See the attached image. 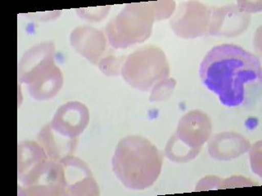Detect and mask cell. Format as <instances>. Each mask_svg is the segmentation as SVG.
Wrapping results in <instances>:
<instances>
[{"mask_svg":"<svg viewBox=\"0 0 262 196\" xmlns=\"http://www.w3.org/2000/svg\"><path fill=\"white\" fill-rule=\"evenodd\" d=\"M176 86V81L174 80H161L158 84L154 85V89L151 91V96H150V101H162L170 96L172 90Z\"/></svg>","mask_w":262,"mask_h":196,"instance_id":"obj_16","label":"cell"},{"mask_svg":"<svg viewBox=\"0 0 262 196\" xmlns=\"http://www.w3.org/2000/svg\"><path fill=\"white\" fill-rule=\"evenodd\" d=\"M37 140L49 159L54 161H60L61 159L73 155L77 144V139H69L61 136L53 130L49 124L41 129Z\"/></svg>","mask_w":262,"mask_h":196,"instance_id":"obj_13","label":"cell"},{"mask_svg":"<svg viewBox=\"0 0 262 196\" xmlns=\"http://www.w3.org/2000/svg\"><path fill=\"white\" fill-rule=\"evenodd\" d=\"M90 111L80 102H68L60 106L49 125L53 130L69 139H77L90 122Z\"/></svg>","mask_w":262,"mask_h":196,"instance_id":"obj_9","label":"cell"},{"mask_svg":"<svg viewBox=\"0 0 262 196\" xmlns=\"http://www.w3.org/2000/svg\"><path fill=\"white\" fill-rule=\"evenodd\" d=\"M163 157L145 137L129 135L117 144L113 170L121 183L130 190H141L155 183L162 172Z\"/></svg>","mask_w":262,"mask_h":196,"instance_id":"obj_2","label":"cell"},{"mask_svg":"<svg viewBox=\"0 0 262 196\" xmlns=\"http://www.w3.org/2000/svg\"><path fill=\"white\" fill-rule=\"evenodd\" d=\"M62 85L63 76L60 68L55 65L28 84L29 93L35 100H49L57 95Z\"/></svg>","mask_w":262,"mask_h":196,"instance_id":"obj_14","label":"cell"},{"mask_svg":"<svg viewBox=\"0 0 262 196\" xmlns=\"http://www.w3.org/2000/svg\"><path fill=\"white\" fill-rule=\"evenodd\" d=\"M127 84L136 89L147 91L165 80L170 74V66L165 53L155 46L141 47L127 57L121 69Z\"/></svg>","mask_w":262,"mask_h":196,"instance_id":"obj_5","label":"cell"},{"mask_svg":"<svg viewBox=\"0 0 262 196\" xmlns=\"http://www.w3.org/2000/svg\"><path fill=\"white\" fill-rule=\"evenodd\" d=\"M18 195H65L61 163L45 151H33L18 161Z\"/></svg>","mask_w":262,"mask_h":196,"instance_id":"obj_3","label":"cell"},{"mask_svg":"<svg viewBox=\"0 0 262 196\" xmlns=\"http://www.w3.org/2000/svg\"><path fill=\"white\" fill-rule=\"evenodd\" d=\"M65 195H98L99 187L85 162L70 155L60 160Z\"/></svg>","mask_w":262,"mask_h":196,"instance_id":"obj_6","label":"cell"},{"mask_svg":"<svg viewBox=\"0 0 262 196\" xmlns=\"http://www.w3.org/2000/svg\"><path fill=\"white\" fill-rule=\"evenodd\" d=\"M118 58L117 57H108L106 58H103L99 63V67L103 73L106 74L107 76H113V75H118L119 66L121 65V62H119Z\"/></svg>","mask_w":262,"mask_h":196,"instance_id":"obj_17","label":"cell"},{"mask_svg":"<svg viewBox=\"0 0 262 196\" xmlns=\"http://www.w3.org/2000/svg\"><path fill=\"white\" fill-rule=\"evenodd\" d=\"M250 146L249 141L239 133L224 132L209 141L208 152L213 159L227 161L248 152Z\"/></svg>","mask_w":262,"mask_h":196,"instance_id":"obj_12","label":"cell"},{"mask_svg":"<svg viewBox=\"0 0 262 196\" xmlns=\"http://www.w3.org/2000/svg\"><path fill=\"white\" fill-rule=\"evenodd\" d=\"M211 121L200 110H192L180 118L174 133L180 141L192 149L200 150L211 136Z\"/></svg>","mask_w":262,"mask_h":196,"instance_id":"obj_10","label":"cell"},{"mask_svg":"<svg viewBox=\"0 0 262 196\" xmlns=\"http://www.w3.org/2000/svg\"><path fill=\"white\" fill-rule=\"evenodd\" d=\"M200 150L192 149L180 141L174 134L168 141L166 147V155L168 159L176 163H186L195 159Z\"/></svg>","mask_w":262,"mask_h":196,"instance_id":"obj_15","label":"cell"},{"mask_svg":"<svg viewBox=\"0 0 262 196\" xmlns=\"http://www.w3.org/2000/svg\"><path fill=\"white\" fill-rule=\"evenodd\" d=\"M55 45L52 41L43 42L28 49L19 61L18 80L31 84L33 80L55 66Z\"/></svg>","mask_w":262,"mask_h":196,"instance_id":"obj_8","label":"cell"},{"mask_svg":"<svg viewBox=\"0 0 262 196\" xmlns=\"http://www.w3.org/2000/svg\"><path fill=\"white\" fill-rule=\"evenodd\" d=\"M210 20L211 12L207 7L199 3H184L172 19V30L181 38H195L207 32Z\"/></svg>","mask_w":262,"mask_h":196,"instance_id":"obj_7","label":"cell"},{"mask_svg":"<svg viewBox=\"0 0 262 196\" xmlns=\"http://www.w3.org/2000/svg\"><path fill=\"white\" fill-rule=\"evenodd\" d=\"M155 13L151 2L127 4L106 27L109 43L116 48H126L143 43L151 35Z\"/></svg>","mask_w":262,"mask_h":196,"instance_id":"obj_4","label":"cell"},{"mask_svg":"<svg viewBox=\"0 0 262 196\" xmlns=\"http://www.w3.org/2000/svg\"><path fill=\"white\" fill-rule=\"evenodd\" d=\"M199 75L203 85L228 107L249 105L260 96V60L237 45L224 43L212 47L201 63Z\"/></svg>","mask_w":262,"mask_h":196,"instance_id":"obj_1","label":"cell"},{"mask_svg":"<svg viewBox=\"0 0 262 196\" xmlns=\"http://www.w3.org/2000/svg\"><path fill=\"white\" fill-rule=\"evenodd\" d=\"M72 47L92 63L98 64L104 53L106 39L102 31L90 27H77L70 36Z\"/></svg>","mask_w":262,"mask_h":196,"instance_id":"obj_11","label":"cell"}]
</instances>
